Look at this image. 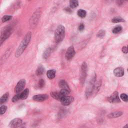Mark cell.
<instances>
[{
  "mask_svg": "<svg viewBox=\"0 0 128 128\" xmlns=\"http://www.w3.org/2000/svg\"><path fill=\"white\" fill-rule=\"evenodd\" d=\"M32 33L31 32H29L27 33V34L25 35L20 46L16 51V52L15 53V57L16 58L20 57L23 54V53L27 48V46H28L29 44L30 43Z\"/></svg>",
  "mask_w": 128,
  "mask_h": 128,
  "instance_id": "obj_1",
  "label": "cell"
},
{
  "mask_svg": "<svg viewBox=\"0 0 128 128\" xmlns=\"http://www.w3.org/2000/svg\"><path fill=\"white\" fill-rule=\"evenodd\" d=\"M65 36V28L62 25H59L55 32L54 39L57 43L63 41Z\"/></svg>",
  "mask_w": 128,
  "mask_h": 128,
  "instance_id": "obj_2",
  "label": "cell"
},
{
  "mask_svg": "<svg viewBox=\"0 0 128 128\" xmlns=\"http://www.w3.org/2000/svg\"><path fill=\"white\" fill-rule=\"evenodd\" d=\"M42 14V10L41 8H39L32 15L30 20V26L32 28H34L37 25L39 19Z\"/></svg>",
  "mask_w": 128,
  "mask_h": 128,
  "instance_id": "obj_3",
  "label": "cell"
},
{
  "mask_svg": "<svg viewBox=\"0 0 128 128\" xmlns=\"http://www.w3.org/2000/svg\"><path fill=\"white\" fill-rule=\"evenodd\" d=\"M13 31V28L10 26H7L4 28L0 34V40L4 42L11 36Z\"/></svg>",
  "mask_w": 128,
  "mask_h": 128,
  "instance_id": "obj_4",
  "label": "cell"
},
{
  "mask_svg": "<svg viewBox=\"0 0 128 128\" xmlns=\"http://www.w3.org/2000/svg\"><path fill=\"white\" fill-rule=\"evenodd\" d=\"M26 82L25 80L22 79L20 80L18 83H17V85L16 86L15 88V90L14 91L17 94H19L20 93L21 91L24 89L25 85H26Z\"/></svg>",
  "mask_w": 128,
  "mask_h": 128,
  "instance_id": "obj_5",
  "label": "cell"
},
{
  "mask_svg": "<svg viewBox=\"0 0 128 128\" xmlns=\"http://www.w3.org/2000/svg\"><path fill=\"white\" fill-rule=\"evenodd\" d=\"M95 81V78L91 80L87 88L86 92V95L87 98L89 97L91 95V94H92L93 91L94 89Z\"/></svg>",
  "mask_w": 128,
  "mask_h": 128,
  "instance_id": "obj_6",
  "label": "cell"
},
{
  "mask_svg": "<svg viewBox=\"0 0 128 128\" xmlns=\"http://www.w3.org/2000/svg\"><path fill=\"white\" fill-rule=\"evenodd\" d=\"M75 53H76V52H75L74 47H73V46H71L70 47H69V48L67 50V52H66V55H65V57H66V59L68 60H70L72 59L73 57H74Z\"/></svg>",
  "mask_w": 128,
  "mask_h": 128,
  "instance_id": "obj_7",
  "label": "cell"
},
{
  "mask_svg": "<svg viewBox=\"0 0 128 128\" xmlns=\"http://www.w3.org/2000/svg\"><path fill=\"white\" fill-rule=\"evenodd\" d=\"M22 120L19 118H16L12 120L10 124L9 127L11 128H18L22 125Z\"/></svg>",
  "mask_w": 128,
  "mask_h": 128,
  "instance_id": "obj_8",
  "label": "cell"
},
{
  "mask_svg": "<svg viewBox=\"0 0 128 128\" xmlns=\"http://www.w3.org/2000/svg\"><path fill=\"white\" fill-rule=\"evenodd\" d=\"M108 101L111 103H118L121 102L118 92H114L108 98Z\"/></svg>",
  "mask_w": 128,
  "mask_h": 128,
  "instance_id": "obj_9",
  "label": "cell"
},
{
  "mask_svg": "<svg viewBox=\"0 0 128 128\" xmlns=\"http://www.w3.org/2000/svg\"><path fill=\"white\" fill-rule=\"evenodd\" d=\"M74 99L72 96H65L63 97L60 100L61 104L64 106H68L70 105L73 101Z\"/></svg>",
  "mask_w": 128,
  "mask_h": 128,
  "instance_id": "obj_10",
  "label": "cell"
},
{
  "mask_svg": "<svg viewBox=\"0 0 128 128\" xmlns=\"http://www.w3.org/2000/svg\"><path fill=\"white\" fill-rule=\"evenodd\" d=\"M87 65L86 62H84L82 64L81 67V81L84 82L87 74Z\"/></svg>",
  "mask_w": 128,
  "mask_h": 128,
  "instance_id": "obj_11",
  "label": "cell"
},
{
  "mask_svg": "<svg viewBox=\"0 0 128 128\" xmlns=\"http://www.w3.org/2000/svg\"><path fill=\"white\" fill-rule=\"evenodd\" d=\"M49 98L48 95L46 94L43 95H37L33 97V100L37 102H43L46 101Z\"/></svg>",
  "mask_w": 128,
  "mask_h": 128,
  "instance_id": "obj_12",
  "label": "cell"
},
{
  "mask_svg": "<svg viewBox=\"0 0 128 128\" xmlns=\"http://www.w3.org/2000/svg\"><path fill=\"white\" fill-rule=\"evenodd\" d=\"M114 74L116 77H122L124 75V70L122 67H118L114 70Z\"/></svg>",
  "mask_w": 128,
  "mask_h": 128,
  "instance_id": "obj_13",
  "label": "cell"
},
{
  "mask_svg": "<svg viewBox=\"0 0 128 128\" xmlns=\"http://www.w3.org/2000/svg\"><path fill=\"white\" fill-rule=\"evenodd\" d=\"M123 115V112L120 111H117V112H112L110 114H109L108 115V118L109 119H113L118 118L119 117H121Z\"/></svg>",
  "mask_w": 128,
  "mask_h": 128,
  "instance_id": "obj_14",
  "label": "cell"
},
{
  "mask_svg": "<svg viewBox=\"0 0 128 128\" xmlns=\"http://www.w3.org/2000/svg\"><path fill=\"white\" fill-rule=\"evenodd\" d=\"M51 96L55 99L57 100L60 101L61 99L63 97V96L61 95V93L57 92H51Z\"/></svg>",
  "mask_w": 128,
  "mask_h": 128,
  "instance_id": "obj_15",
  "label": "cell"
},
{
  "mask_svg": "<svg viewBox=\"0 0 128 128\" xmlns=\"http://www.w3.org/2000/svg\"><path fill=\"white\" fill-rule=\"evenodd\" d=\"M56 73V71L55 70H50L47 73V76L49 79L52 80L55 77Z\"/></svg>",
  "mask_w": 128,
  "mask_h": 128,
  "instance_id": "obj_16",
  "label": "cell"
},
{
  "mask_svg": "<svg viewBox=\"0 0 128 128\" xmlns=\"http://www.w3.org/2000/svg\"><path fill=\"white\" fill-rule=\"evenodd\" d=\"M9 94L8 92L4 94L0 98V105H2L6 103L9 100Z\"/></svg>",
  "mask_w": 128,
  "mask_h": 128,
  "instance_id": "obj_17",
  "label": "cell"
},
{
  "mask_svg": "<svg viewBox=\"0 0 128 128\" xmlns=\"http://www.w3.org/2000/svg\"><path fill=\"white\" fill-rule=\"evenodd\" d=\"M59 86L62 88V89H65V90H67L68 91H70V89L69 88V86L67 83L65 81V80H61L59 82Z\"/></svg>",
  "mask_w": 128,
  "mask_h": 128,
  "instance_id": "obj_18",
  "label": "cell"
},
{
  "mask_svg": "<svg viewBox=\"0 0 128 128\" xmlns=\"http://www.w3.org/2000/svg\"><path fill=\"white\" fill-rule=\"evenodd\" d=\"M20 95L21 100L26 99L29 95V90L28 89H25L22 93H20Z\"/></svg>",
  "mask_w": 128,
  "mask_h": 128,
  "instance_id": "obj_19",
  "label": "cell"
},
{
  "mask_svg": "<svg viewBox=\"0 0 128 128\" xmlns=\"http://www.w3.org/2000/svg\"><path fill=\"white\" fill-rule=\"evenodd\" d=\"M52 52V49L51 48H48L46 49V50L44 51L43 55V57L45 59H48L51 54Z\"/></svg>",
  "mask_w": 128,
  "mask_h": 128,
  "instance_id": "obj_20",
  "label": "cell"
},
{
  "mask_svg": "<svg viewBox=\"0 0 128 128\" xmlns=\"http://www.w3.org/2000/svg\"><path fill=\"white\" fill-rule=\"evenodd\" d=\"M44 71H45V69H44V68L42 66H39L37 70H36V75L37 76H41L43 74V73L44 72Z\"/></svg>",
  "mask_w": 128,
  "mask_h": 128,
  "instance_id": "obj_21",
  "label": "cell"
},
{
  "mask_svg": "<svg viewBox=\"0 0 128 128\" xmlns=\"http://www.w3.org/2000/svg\"><path fill=\"white\" fill-rule=\"evenodd\" d=\"M78 16L81 18H84L86 17V15H87V12L85 10H83V9H80L78 11L77 13Z\"/></svg>",
  "mask_w": 128,
  "mask_h": 128,
  "instance_id": "obj_22",
  "label": "cell"
},
{
  "mask_svg": "<svg viewBox=\"0 0 128 128\" xmlns=\"http://www.w3.org/2000/svg\"><path fill=\"white\" fill-rule=\"evenodd\" d=\"M112 22L114 23H118L124 22H125V20L121 17H117L113 18V19L112 20Z\"/></svg>",
  "mask_w": 128,
  "mask_h": 128,
  "instance_id": "obj_23",
  "label": "cell"
},
{
  "mask_svg": "<svg viewBox=\"0 0 128 128\" xmlns=\"http://www.w3.org/2000/svg\"><path fill=\"white\" fill-rule=\"evenodd\" d=\"M70 6L71 8L75 9L79 6V2L78 1H70Z\"/></svg>",
  "mask_w": 128,
  "mask_h": 128,
  "instance_id": "obj_24",
  "label": "cell"
},
{
  "mask_svg": "<svg viewBox=\"0 0 128 128\" xmlns=\"http://www.w3.org/2000/svg\"><path fill=\"white\" fill-rule=\"evenodd\" d=\"M12 18V16L10 15H5L4 16H3L2 18V22L3 23H6L8 21H9V20H10Z\"/></svg>",
  "mask_w": 128,
  "mask_h": 128,
  "instance_id": "obj_25",
  "label": "cell"
},
{
  "mask_svg": "<svg viewBox=\"0 0 128 128\" xmlns=\"http://www.w3.org/2000/svg\"><path fill=\"white\" fill-rule=\"evenodd\" d=\"M106 35V31L104 30H100L97 33V37L100 38H103Z\"/></svg>",
  "mask_w": 128,
  "mask_h": 128,
  "instance_id": "obj_26",
  "label": "cell"
},
{
  "mask_svg": "<svg viewBox=\"0 0 128 128\" xmlns=\"http://www.w3.org/2000/svg\"><path fill=\"white\" fill-rule=\"evenodd\" d=\"M122 30V27L121 26H117L116 27H115L112 32L114 34H118L120 33Z\"/></svg>",
  "mask_w": 128,
  "mask_h": 128,
  "instance_id": "obj_27",
  "label": "cell"
},
{
  "mask_svg": "<svg viewBox=\"0 0 128 128\" xmlns=\"http://www.w3.org/2000/svg\"><path fill=\"white\" fill-rule=\"evenodd\" d=\"M7 110V107L6 106L3 105L0 107V115L4 114Z\"/></svg>",
  "mask_w": 128,
  "mask_h": 128,
  "instance_id": "obj_28",
  "label": "cell"
},
{
  "mask_svg": "<svg viewBox=\"0 0 128 128\" xmlns=\"http://www.w3.org/2000/svg\"><path fill=\"white\" fill-rule=\"evenodd\" d=\"M61 94V95L63 96V97H65V96H68L70 93V91H68L67 90H65V89H62L61 91L60 92Z\"/></svg>",
  "mask_w": 128,
  "mask_h": 128,
  "instance_id": "obj_29",
  "label": "cell"
},
{
  "mask_svg": "<svg viewBox=\"0 0 128 128\" xmlns=\"http://www.w3.org/2000/svg\"><path fill=\"white\" fill-rule=\"evenodd\" d=\"M21 99H20V93L18 94L17 95H16L14 96V97L12 99V101L14 103H16L17 102H18V101L20 100Z\"/></svg>",
  "mask_w": 128,
  "mask_h": 128,
  "instance_id": "obj_30",
  "label": "cell"
},
{
  "mask_svg": "<svg viewBox=\"0 0 128 128\" xmlns=\"http://www.w3.org/2000/svg\"><path fill=\"white\" fill-rule=\"evenodd\" d=\"M45 85V81L43 79H41L38 83V86L40 88H43Z\"/></svg>",
  "mask_w": 128,
  "mask_h": 128,
  "instance_id": "obj_31",
  "label": "cell"
},
{
  "mask_svg": "<svg viewBox=\"0 0 128 128\" xmlns=\"http://www.w3.org/2000/svg\"><path fill=\"white\" fill-rule=\"evenodd\" d=\"M120 98H121V99L124 101V102H128V96L127 95H126V94H122L120 95Z\"/></svg>",
  "mask_w": 128,
  "mask_h": 128,
  "instance_id": "obj_32",
  "label": "cell"
},
{
  "mask_svg": "<svg viewBox=\"0 0 128 128\" xmlns=\"http://www.w3.org/2000/svg\"><path fill=\"white\" fill-rule=\"evenodd\" d=\"M85 29V26L83 24H81L79 26V27H78V29L80 31H83Z\"/></svg>",
  "mask_w": 128,
  "mask_h": 128,
  "instance_id": "obj_33",
  "label": "cell"
},
{
  "mask_svg": "<svg viewBox=\"0 0 128 128\" xmlns=\"http://www.w3.org/2000/svg\"><path fill=\"white\" fill-rule=\"evenodd\" d=\"M122 50L123 53H125V54H127V53H128V48H127V47H126V46L123 47L122 48Z\"/></svg>",
  "mask_w": 128,
  "mask_h": 128,
  "instance_id": "obj_34",
  "label": "cell"
},
{
  "mask_svg": "<svg viewBox=\"0 0 128 128\" xmlns=\"http://www.w3.org/2000/svg\"><path fill=\"white\" fill-rule=\"evenodd\" d=\"M65 11H66V12H68V13H69V12H72L71 9H70V8H67L65 9Z\"/></svg>",
  "mask_w": 128,
  "mask_h": 128,
  "instance_id": "obj_35",
  "label": "cell"
},
{
  "mask_svg": "<svg viewBox=\"0 0 128 128\" xmlns=\"http://www.w3.org/2000/svg\"><path fill=\"white\" fill-rule=\"evenodd\" d=\"M20 128H26V126L25 124H24L23 125H22L20 126Z\"/></svg>",
  "mask_w": 128,
  "mask_h": 128,
  "instance_id": "obj_36",
  "label": "cell"
},
{
  "mask_svg": "<svg viewBox=\"0 0 128 128\" xmlns=\"http://www.w3.org/2000/svg\"><path fill=\"white\" fill-rule=\"evenodd\" d=\"M123 128H128V124H126V126L123 127Z\"/></svg>",
  "mask_w": 128,
  "mask_h": 128,
  "instance_id": "obj_37",
  "label": "cell"
}]
</instances>
